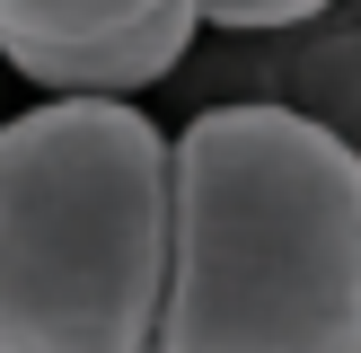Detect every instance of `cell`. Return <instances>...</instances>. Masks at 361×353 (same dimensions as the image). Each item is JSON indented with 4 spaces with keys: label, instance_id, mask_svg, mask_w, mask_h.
<instances>
[{
    "label": "cell",
    "instance_id": "6da1fadb",
    "mask_svg": "<svg viewBox=\"0 0 361 353\" xmlns=\"http://www.w3.org/2000/svg\"><path fill=\"white\" fill-rule=\"evenodd\" d=\"M159 353H361V159L282 106L168 133Z\"/></svg>",
    "mask_w": 361,
    "mask_h": 353
},
{
    "label": "cell",
    "instance_id": "7a4b0ae2",
    "mask_svg": "<svg viewBox=\"0 0 361 353\" xmlns=\"http://www.w3.org/2000/svg\"><path fill=\"white\" fill-rule=\"evenodd\" d=\"M168 133L141 97L0 115V353H159Z\"/></svg>",
    "mask_w": 361,
    "mask_h": 353
},
{
    "label": "cell",
    "instance_id": "3957f363",
    "mask_svg": "<svg viewBox=\"0 0 361 353\" xmlns=\"http://www.w3.org/2000/svg\"><path fill=\"white\" fill-rule=\"evenodd\" d=\"M194 44V0H0V62L35 97H150Z\"/></svg>",
    "mask_w": 361,
    "mask_h": 353
},
{
    "label": "cell",
    "instance_id": "277c9868",
    "mask_svg": "<svg viewBox=\"0 0 361 353\" xmlns=\"http://www.w3.org/2000/svg\"><path fill=\"white\" fill-rule=\"evenodd\" d=\"M238 62L212 71V106H282V115L335 133L361 159V18H309L274 35H229Z\"/></svg>",
    "mask_w": 361,
    "mask_h": 353
},
{
    "label": "cell",
    "instance_id": "5b68a950",
    "mask_svg": "<svg viewBox=\"0 0 361 353\" xmlns=\"http://www.w3.org/2000/svg\"><path fill=\"white\" fill-rule=\"evenodd\" d=\"M9 88H18V80H9V62H0V115H9Z\"/></svg>",
    "mask_w": 361,
    "mask_h": 353
}]
</instances>
